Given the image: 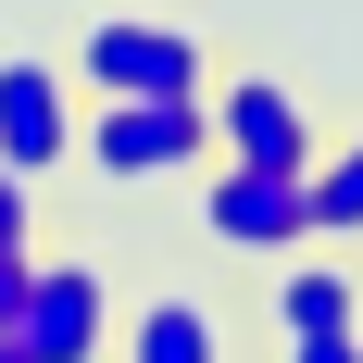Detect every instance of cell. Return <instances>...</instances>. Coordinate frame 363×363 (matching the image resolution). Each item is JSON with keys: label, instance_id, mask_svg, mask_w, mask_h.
<instances>
[{"label": "cell", "instance_id": "cell-12", "mask_svg": "<svg viewBox=\"0 0 363 363\" xmlns=\"http://www.w3.org/2000/svg\"><path fill=\"white\" fill-rule=\"evenodd\" d=\"M289 363H363V326H326V338H276Z\"/></svg>", "mask_w": 363, "mask_h": 363}, {"label": "cell", "instance_id": "cell-4", "mask_svg": "<svg viewBox=\"0 0 363 363\" xmlns=\"http://www.w3.org/2000/svg\"><path fill=\"white\" fill-rule=\"evenodd\" d=\"M113 326H125V301L88 251H38V289H26V326L13 351L26 363H113Z\"/></svg>", "mask_w": 363, "mask_h": 363}, {"label": "cell", "instance_id": "cell-3", "mask_svg": "<svg viewBox=\"0 0 363 363\" xmlns=\"http://www.w3.org/2000/svg\"><path fill=\"white\" fill-rule=\"evenodd\" d=\"M201 238L213 251H301L313 238V188H301V163H201Z\"/></svg>", "mask_w": 363, "mask_h": 363}, {"label": "cell", "instance_id": "cell-10", "mask_svg": "<svg viewBox=\"0 0 363 363\" xmlns=\"http://www.w3.org/2000/svg\"><path fill=\"white\" fill-rule=\"evenodd\" d=\"M0 251H38V176L0 163Z\"/></svg>", "mask_w": 363, "mask_h": 363}, {"label": "cell", "instance_id": "cell-11", "mask_svg": "<svg viewBox=\"0 0 363 363\" xmlns=\"http://www.w3.org/2000/svg\"><path fill=\"white\" fill-rule=\"evenodd\" d=\"M26 289H38V251H0V338L26 326Z\"/></svg>", "mask_w": 363, "mask_h": 363}, {"label": "cell", "instance_id": "cell-7", "mask_svg": "<svg viewBox=\"0 0 363 363\" xmlns=\"http://www.w3.org/2000/svg\"><path fill=\"white\" fill-rule=\"evenodd\" d=\"M263 326H276V338H326V326H363V276H351V263H313V238H301V251H276Z\"/></svg>", "mask_w": 363, "mask_h": 363}, {"label": "cell", "instance_id": "cell-13", "mask_svg": "<svg viewBox=\"0 0 363 363\" xmlns=\"http://www.w3.org/2000/svg\"><path fill=\"white\" fill-rule=\"evenodd\" d=\"M0 363H26V351H13V338H0Z\"/></svg>", "mask_w": 363, "mask_h": 363}, {"label": "cell", "instance_id": "cell-9", "mask_svg": "<svg viewBox=\"0 0 363 363\" xmlns=\"http://www.w3.org/2000/svg\"><path fill=\"white\" fill-rule=\"evenodd\" d=\"M301 188H313V251H351V238H363V125L338 150H313Z\"/></svg>", "mask_w": 363, "mask_h": 363}, {"label": "cell", "instance_id": "cell-8", "mask_svg": "<svg viewBox=\"0 0 363 363\" xmlns=\"http://www.w3.org/2000/svg\"><path fill=\"white\" fill-rule=\"evenodd\" d=\"M113 363H225V326H213V301L163 289V301H138L113 326Z\"/></svg>", "mask_w": 363, "mask_h": 363}, {"label": "cell", "instance_id": "cell-1", "mask_svg": "<svg viewBox=\"0 0 363 363\" xmlns=\"http://www.w3.org/2000/svg\"><path fill=\"white\" fill-rule=\"evenodd\" d=\"M75 163L113 188H163L188 163H213V113L201 101H88L75 113Z\"/></svg>", "mask_w": 363, "mask_h": 363}, {"label": "cell", "instance_id": "cell-6", "mask_svg": "<svg viewBox=\"0 0 363 363\" xmlns=\"http://www.w3.org/2000/svg\"><path fill=\"white\" fill-rule=\"evenodd\" d=\"M0 163H13V176H50V163H75V63L0 50Z\"/></svg>", "mask_w": 363, "mask_h": 363}, {"label": "cell", "instance_id": "cell-5", "mask_svg": "<svg viewBox=\"0 0 363 363\" xmlns=\"http://www.w3.org/2000/svg\"><path fill=\"white\" fill-rule=\"evenodd\" d=\"M201 113H213V150L225 163H313V101H301L289 75H263V63H238V75H213L201 88Z\"/></svg>", "mask_w": 363, "mask_h": 363}, {"label": "cell", "instance_id": "cell-2", "mask_svg": "<svg viewBox=\"0 0 363 363\" xmlns=\"http://www.w3.org/2000/svg\"><path fill=\"white\" fill-rule=\"evenodd\" d=\"M75 75H88V101H201L213 50L188 26H163V13H101L75 38Z\"/></svg>", "mask_w": 363, "mask_h": 363}]
</instances>
